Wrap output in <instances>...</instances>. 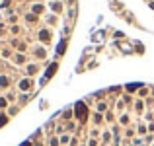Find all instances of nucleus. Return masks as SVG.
<instances>
[{"label": "nucleus", "instance_id": "f257e3e1", "mask_svg": "<svg viewBox=\"0 0 154 146\" xmlns=\"http://www.w3.org/2000/svg\"><path fill=\"white\" fill-rule=\"evenodd\" d=\"M76 115H80V119H84V117H86V109H84L82 103L76 105Z\"/></svg>", "mask_w": 154, "mask_h": 146}]
</instances>
